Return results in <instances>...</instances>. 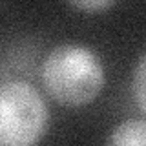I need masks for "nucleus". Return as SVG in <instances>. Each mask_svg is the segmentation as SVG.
Returning a JSON list of instances; mask_svg holds the SVG:
<instances>
[{
  "label": "nucleus",
  "mask_w": 146,
  "mask_h": 146,
  "mask_svg": "<svg viewBox=\"0 0 146 146\" xmlns=\"http://www.w3.org/2000/svg\"><path fill=\"white\" fill-rule=\"evenodd\" d=\"M42 82L53 100L68 108H79L90 104L100 93L104 68L88 48L64 44L46 57Z\"/></svg>",
  "instance_id": "f257e3e1"
},
{
  "label": "nucleus",
  "mask_w": 146,
  "mask_h": 146,
  "mask_svg": "<svg viewBox=\"0 0 146 146\" xmlns=\"http://www.w3.org/2000/svg\"><path fill=\"white\" fill-rule=\"evenodd\" d=\"M48 110L42 97L27 82H6L0 90V143L29 146L46 130Z\"/></svg>",
  "instance_id": "f03ea898"
},
{
  "label": "nucleus",
  "mask_w": 146,
  "mask_h": 146,
  "mask_svg": "<svg viewBox=\"0 0 146 146\" xmlns=\"http://www.w3.org/2000/svg\"><path fill=\"white\" fill-rule=\"evenodd\" d=\"M111 144H146V121H126L110 137Z\"/></svg>",
  "instance_id": "7ed1b4c3"
},
{
  "label": "nucleus",
  "mask_w": 146,
  "mask_h": 146,
  "mask_svg": "<svg viewBox=\"0 0 146 146\" xmlns=\"http://www.w3.org/2000/svg\"><path fill=\"white\" fill-rule=\"evenodd\" d=\"M133 95L141 111L146 113V55L139 60L133 73Z\"/></svg>",
  "instance_id": "20e7f679"
},
{
  "label": "nucleus",
  "mask_w": 146,
  "mask_h": 146,
  "mask_svg": "<svg viewBox=\"0 0 146 146\" xmlns=\"http://www.w3.org/2000/svg\"><path fill=\"white\" fill-rule=\"evenodd\" d=\"M73 7L80 9L86 13H97V11H104V9L111 7L117 0H68Z\"/></svg>",
  "instance_id": "39448f33"
}]
</instances>
